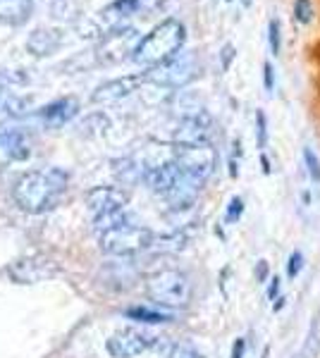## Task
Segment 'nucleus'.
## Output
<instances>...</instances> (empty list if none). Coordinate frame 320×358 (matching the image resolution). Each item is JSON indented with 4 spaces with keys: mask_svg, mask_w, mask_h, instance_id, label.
I'll return each instance as SVG.
<instances>
[{
    "mask_svg": "<svg viewBox=\"0 0 320 358\" xmlns=\"http://www.w3.org/2000/svg\"><path fill=\"white\" fill-rule=\"evenodd\" d=\"M0 148H3L5 158L15 160V163H22L32 155V146H29V138L22 134V131H3L0 134Z\"/></svg>",
    "mask_w": 320,
    "mask_h": 358,
    "instance_id": "obj_16",
    "label": "nucleus"
},
{
    "mask_svg": "<svg viewBox=\"0 0 320 358\" xmlns=\"http://www.w3.org/2000/svg\"><path fill=\"white\" fill-rule=\"evenodd\" d=\"M227 3H230V0H227Z\"/></svg>",
    "mask_w": 320,
    "mask_h": 358,
    "instance_id": "obj_36",
    "label": "nucleus"
},
{
    "mask_svg": "<svg viewBox=\"0 0 320 358\" xmlns=\"http://www.w3.org/2000/svg\"><path fill=\"white\" fill-rule=\"evenodd\" d=\"M165 358H206L203 354H199L196 349H191V346H184V344H174L167 349V356Z\"/></svg>",
    "mask_w": 320,
    "mask_h": 358,
    "instance_id": "obj_22",
    "label": "nucleus"
},
{
    "mask_svg": "<svg viewBox=\"0 0 320 358\" xmlns=\"http://www.w3.org/2000/svg\"><path fill=\"white\" fill-rule=\"evenodd\" d=\"M127 317L137 322H146V325H155V322H167L172 320V315L162 313V310H151V308H130Z\"/></svg>",
    "mask_w": 320,
    "mask_h": 358,
    "instance_id": "obj_17",
    "label": "nucleus"
},
{
    "mask_svg": "<svg viewBox=\"0 0 320 358\" xmlns=\"http://www.w3.org/2000/svg\"><path fill=\"white\" fill-rule=\"evenodd\" d=\"M253 275H256V282H265L267 280V261H258V263H256Z\"/></svg>",
    "mask_w": 320,
    "mask_h": 358,
    "instance_id": "obj_29",
    "label": "nucleus"
},
{
    "mask_svg": "<svg viewBox=\"0 0 320 358\" xmlns=\"http://www.w3.org/2000/svg\"><path fill=\"white\" fill-rule=\"evenodd\" d=\"M108 117L103 113H94V115H89V117L81 122V131H84L86 136H103L108 131Z\"/></svg>",
    "mask_w": 320,
    "mask_h": 358,
    "instance_id": "obj_18",
    "label": "nucleus"
},
{
    "mask_svg": "<svg viewBox=\"0 0 320 358\" xmlns=\"http://www.w3.org/2000/svg\"><path fill=\"white\" fill-rule=\"evenodd\" d=\"M146 294L151 301L165 308H184L191 301V282L179 270H158L146 280Z\"/></svg>",
    "mask_w": 320,
    "mask_h": 358,
    "instance_id": "obj_3",
    "label": "nucleus"
},
{
    "mask_svg": "<svg viewBox=\"0 0 320 358\" xmlns=\"http://www.w3.org/2000/svg\"><path fill=\"white\" fill-rule=\"evenodd\" d=\"M235 57H237L235 45L225 43V48H223V69H230V65H232V60H235Z\"/></svg>",
    "mask_w": 320,
    "mask_h": 358,
    "instance_id": "obj_28",
    "label": "nucleus"
},
{
    "mask_svg": "<svg viewBox=\"0 0 320 358\" xmlns=\"http://www.w3.org/2000/svg\"><path fill=\"white\" fill-rule=\"evenodd\" d=\"M60 273L57 263L53 258L43 256V253H34V256L17 258L8 265V275L13 277L17 285H36V282H46L50 277Z\"/></svg>",
    "mask_w": 320,
    "mask_h": 358,
    "instance_id": "obj_8",
    "label": "nucleus"
},
{
    "mask_svg": "<svg viewBox=\"0 0 320 358\" xmlns=\"http://www.w3.org/2000/svg\"><path fill=\"white\" fill-rule=\"evenodd\" d=\"M153 234L148 232L146 227H139V224H130V222H120L115 227L101 232V251L108 253V256H137V253L146 251V248L153 246Z\"/></svg>",
    "mask_w": 320,
    "mask_h": 358,
    "instance_id": "obj_4",
    "label": "nucleus"
},
{
    "mask_svg": "<svg viewBox=\"0 0 320 358\" xmlns=\"http://www.w3.org/2000/svg\"><path fill=\"white\" fill-rule=\"evenodd\" d=\"M199 74V65H196V57L189 53H179L172 60L162 62V65L148 69L146 82L167 86V89H179V86L189 84L191 79H196Z\"/></svg>",
    "mask_w": 320,
    "mask_h": 358,
    "instance_id": "obj_6",
    "label": "nucleus"
},
{
    "mask_svg": "<svg viewBox=\"0 0 320 358\" xmlns=\"http://www.w3.org/2000/svg\"><path fill=\"white\" fill-rule=\"evenodd\" d=\"M263 86L265 91L275 89V69H272L270 62H263Z\"/></svg>",
    "mask_w": 320,
    "mask_h": 358,
    "instance_id": "obj_26",
    "label": "nucleus"
},
{
    "mask_svg": "<svg viewBox=\"0 0 320 358\" xmlns=\"http://www.w3.org/2000/svg\"><path fill=\"white\" fill-rule=\"evenodd\" d=\"M280 277H272L270 280V287H267V299H270V301H275L277 299V294H280Z\"/></svg>",
    "mask_w": 320,
    "mask_h": 358,
    "instance_id": "obj_30",
    "label": "nucleus"
},
{
    "mask_svg": "<svg viewBox=\"0 0 320 358\" xmlns=\"http://www.w3.org/2000/svg\"><path fill=\"white\" fill-rule=\"evenodd\" d=\"M184 41H187V27L179 20H162L158 27H153L146 36L139 41L137 50H134L132 60L141 67H158L162 62L172 60L174 55H179Z\"/></svg>",
    "mask_w": 320,
    "mask_h": 358,
    "instance_id": "obj_2",
    "label": "nucleus"
},
{
    "mask_svg": "<svg viewBox=\"0 0 320 358\" xmlns=\"http://www.w3.org/2000/svg\"><path fill=\"white\" fill-rule=\"evenodd\" d=\"M141 84H146V74H127V77L120 79H110V82H103L98 86L91 101L96 106H113V103H120L122 98L134 94Z\"/></svg>",
    "mask_w": 320,
    "mask_h": 358,
    "instance_id": "obj_11",
    "label": "nucleus"
},
{
    "mask_svg": "<svg viewBox=\"0 0 320 358\" xmlns=\"http://www.w3.org/2000/svg\"><path fill=\"white\" fill-rule=\"evenodd\" d=\"M158 339L151 337L148 332L137 330V327H125V330L115 332L108 339L106 349L113 358H134L139 354H144L146 349H151Z\"/></svg>",
    "mask_w": 320,
    "mask_h": 358,
    "instance_id": "obj_10",
    "label": "nucleus"
},
{
    "mask_svg": "<svg viewBox=\"0 0 320 358\" xmlns=\"http://www.w3.org/2000/svg\"><path fill=\"white\" fill-rule=\"evenodd\" d=\"M267 41H270L272 55H280L282 36H280V22H277V20H270V27H267Z\"/></svg>",
    "mask_w": 320,
    "mask_h": 358,
    "instance_id": "obj_21",
    "label": "nucleus"
},
{
    "mask_svg": "<svg viewBox=\"0 0 320 358\" xmlns=\"http://www.w3.org/2000/svg\"><path fill=\"white\" fill-rule=\"evenodd\" d=\"M244 213V201L239 199V196H235V199L230 201V206H227V215H225V222H237L242 217Z\"/></svg>",
    "mask_w": 320,
    "mask_h": 358,
    "instance_id": "obj_24",
    "label": "nucleus"
},
{
    "mask_svg": "<svg viewBox=\"0 0 320 358\" xmlns=\"http://www.w3.org/2000/svg\"><path fill=\"white\" fill-rule=\"evenodd\" d=\"M79 115V101L74 96L57 98V101L48 103L39 110V117L48 129H57V127H65L67 122H72Z\"/></svg>",
    "mask_w": 320,
    "mask_h": 358,
    "instance_id": "obj_12",
    "label": "nucleus"
},
{
    "mask_svg": "<svg viewBox=\"0 0 320 358\" xmlns=\"http://www.w3.org/2000/svg\"><path fill=\"white\" fill-rule=\"evenodd\" d=\"M282 308H284V299H282V296H277V299H275V303H272V310L277 313V310H282Z\"/></svg>",
    "mask_w": 320,
    "mask_h": 358,
    "instance_id": "obj_33",
    "label": "nucleus"
},
{
    "mask_svg": "<svg viewBox=\"0 0 320 358\" xmlns=\"http://www.w3.org/2000/svg\"><path fill=\"white\" fill-rule=\"evenodd\" d=\"M242 3H244V5H246V8H249V5H251V0H242Z\"/></svg>",
    "mask_w": 320,
    "mask_h": 358,
    "instance_id": "obj_35",
    "label": "nucleus"
},
{
    "mask_svg": "<svg viewBox=\"0 0 320 358\" xmlns=\"http://www.w3.org/2000/svg\"><path fill=\"white\" fill-rule=\"evenodd\" d=\"M65 43V34L60 29H50V27H39L29 34L27 38V50L36 57H48L60 50V45Z\"/></svg>",
    "mask_w": 320,
    "mask_h": 358,
    "instance_id": "obj_13",
    "label": "nucleus"
},
{
    "mask_svg": "<svg viewBox=\"0 0 320 358\" xmlns=\"http://www.w3.org/2000/svg\"><path fill=\"white\" fill-rule=\"evenodd\" d=\"M256 146L260 153L267 146V120L263 110H256Z\"/></svg>",
    "mask_w": 320,
    "mask_h": 358,
    "instance_id": "obj_20",
    "label": "nucleus"
},
{
    "mask_svg": "<svg viewBox=\"0 0 320 358\" xmlns=\"http://www.w3.org/2000/svg\"><path fill=\"white\" fill-rule=\"evenodd\" d=\"M301 268H304V256H301V251H294L292 256H289L287 275H289V277H292V280H294V277L299 275V270H301Z\"/></svg>",
    "mask_w": 320,
    "mask_h": 358,
    "instance_id": "obj_25",
    "label": "nucleus"
},
{
    "mask_svg": "<svg viewBox=\"0 0 320 358\" xmlns=\"http://www.w3.org/2000/svg\"><path fill=\"white\" fill-rule=\"evenodd\" d=\"M139 41H141V36H139V31L134 27L113 29V31H108L106 36L98 41V48H96L98 62H103V65H118V62L134 55Z\"/></svg>",
    "mask_w": 320,
    "mask_h": 358,
    "instance_id": "obj_7",
    "label": "nucleus"
},
{
    "mask_svg": "<svg viewBox=\"0 0 320 358\" xmlns=\"http://www.w3.org/2000/svg\"><path fill=\"white\" fill-rule=\"evenodd\" d=\"M165 3H167V0H137L139 13H153V10L162 8Z\"/></svg>",
    "mask_w": 320,
    "mask_h": 358,
    "instance_id": "obj_27",
    "label": "nucleus"
},
{
    "mask_svg": "<svg viewBox=\"0 0 320 358\" xmlns=\"http://www.w3.org/2000/svg\"><path fill=\"white\" fill-rule=\"evenodd\" d=\"M304 160H306V170L311 175L313 182H320V160L311 148H304Z\"/></svg>",
    "mask_w": 320,
    "mask_h": 358,
    "instance_id": "obj_23",
    "label": "nucleus"
},
{
    "mask_svg": "<svg viewBox=\"0 0 320 358\" xmlns=\"http://www.w3.org/2000/svg\"><path fill=\"white\" fill-rule=\"evenodd\" d=\"M174 163L187 177L206 182L215 167V151L208 146H174Z\"/></svg>",
    "mask_w": 320,
    "mask_h": 358,
    "instance_id": "obj_9",
    "label": "nucleus"
},
{
    "mask_svg": "<svg viewBox=\"0 0 320 358\" xmlns=\"http://www.w3.org/2000/svg\"><path fill=\"white\" fill-rule=\"evenodd\" d=\"M244 351H246V342H244V339L239 337L235 342V346H232V356L230 358H244Z\"/></svg>",
    "mask_w": 320,
    "mask_h": 358,
    "instance_id": "obj_31",
    "label": "nucleus"
},
{
    "mask_svg": "<svg viewBox=\"0 0 320 358\" xmlns=\"http://www.w3.org/2000/svg\"><path fill=\"white\" fill-rule=\"evenodd\" d=\"M34 13V0H0V22L10 27H22Z\"/></svg>",
    "mask_w": 320,
    "mask_h": 358,
    "instance_id": "obj_15",
    "label": "nucleus"
},
{
    "mask_svg": "<svg viewBox=\"0 0 320 358\" xmlns=\"http://www.w3.org/2000/svg\"><path fill=\"white\" fill-rule=\"evenodd\" d=\"M260 165H263V172H265V175H270L272 167H270V160H267V155H265V153H260Z\"/></svg>",
    "mask_w": 320,
    "mask_h": 358,
    "instance_id": "obj_32",
    "label": "nucleus"
},
{
    "mask_svg": "<svg viewBox=\"0 0 320 358\" xmlns=\"http://www.w3.org/2000/svg\"><path fill=\"white\" fill-rule=\"evenodd\" d=\"M65 192L67 175L60 167H48V170H32L17 179L13 187V199L25 213L41 215V213L53 210Z\"/></svg>",
    "mask_w": 320,
    "mask_h": 358,
    "instance_id": "obj_1",
    "label": "nucleus"
},
{
    "mask_svg": "<svg viewBox=\"0 0 320 358\" xmlns=\"http://www.w3.org/2000/svg\"><path fill=\"white\" fill-rule=\"evenodd\" d=\"M313 15H316V10H313L311 0H294V20L299 24H311Z\"/></svg>",
    "mask_w": 320,
    "mask_h": 358,
    "instance_id": "obj_19",
    "label": "nucleus"
},
{
    "mask_svg": "<svg viewBox=\"0 0 320 358\" xmlns=\"http://www.w3.org/2000/svg\"><path fill=\"white\" fill-rule=\"evenodd\" d=\"M86 208L91 213V220L101 232L125 222L127 194L115 187H96L86 194Z\"/></svg>",
    "mask_w": 320,
    "mask_h": 358,
    "instance_id": "obj_5",
    "label": "nucleus"
},
{
    "mask_svg": "<svg viewBox=\"0 0 320 358\" xmlns=\"http://www.w3.org/2000/svg\"><path fill=\"white\" fill-rule=\"evenodd\" d=\"M230 175L237 177V163H235V160H230Z\"/></svg>",
    "mask_w": 320,
    "mask_h": 358,
    "instance_id": "obj_34",
    "label": "nucleus"
},
{
    "mask_svg": "<svg viewBox=\"0 0 320 358\" xmlns=\"http://www.w3.org/2000/svg\"><path fill=\"white\" fill-rule=\"evenodd\" d=\"M208 124H211V120L206 115L187 117L174 134V143L177 146H208Z\"/></svg>",
    "mask_w": 320,
    "mask_h": 358,
    "instance_id": "obj_14",
    "label": "nucleus"
}]
</instances>
